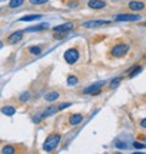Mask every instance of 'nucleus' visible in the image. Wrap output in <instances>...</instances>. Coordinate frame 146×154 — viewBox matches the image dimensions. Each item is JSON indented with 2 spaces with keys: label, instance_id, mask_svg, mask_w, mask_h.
Segmentation results:
<instances>
[{
  "label": "nucleus",
  "instance_id": "11",
  "mask_svg": "<svg viewBox=\"0 0 146 154\" xmlns=\"http://www.w3.org/2000/svg\"><path fill=\"white\" fill-rule=\"evenodd\" d=\"M129 6V9H131L133 11H140L145 8V4L143 1H136V0H134V1H130L128 4Z\"/></svg>",
  "mask_w": 146,
  "mask_h": 154
},
{
  "label": "nucleus",
  "instance_id": "16",
  "mask_svg": "<svg viewBox=\"0 0 146 154\" xmlns=\"http://www.w3.org/2000/svg\"><path fill=\"white\" fill-rule=\"evenodd\" d=\"M46 101H49V102H52V101H56V99L59 98V92H56V91H51V92H49V93H46L45 95V97H44Z\"/></svg>",
  "mask_w": 146,
  "mask_h": 154
},
{
  "label": "nucleus",
  "instance_id": "26",
  "mask_svg": "<svg viewBox=\"0 0 146 154\" xmlns=\"http://www.w3.org/2000/svg\"><path fill=\"white\" fill-rule=\"evenodd\" d=\"M116 147H117V148H119V149H124V148H126V144L117 139V141H116Z\"/></svg>",
  "mask_w": 146,
  "mask_h": 154
},
{
  "label": "nucleus",
  "instance_id": "24",
  "mask_svg": "<svg viewBox=\"0 0 146 154\" xmlns=\"http://www.w3.org/2000/svg\"><path fill=\"white\" fill-rule=\"evenodd\" d=\"M72 106V103H69V102H66V103H61L57 108H59V110H64L65 108H67V107H71Z\"/></svg>",
  "mask_w": 146,
  "mask_h": 154
},
{
  "label": "nucleus",
  "instance_id": "18",
  "mask_svg": "<svg viewBox=\"0 0 146 154\" xmlns=\"http://www.w3.org/2000/svg\"><path fill=\"white\" fill-rule=\"evenodd\" d=\"M24 0H10V3H9V6L11 9H16L18 8V6H21L23 4Z\"/></svg>",
  "mask_w": 146,
  "mask_h": 154
},
{
  "label": "nucleus",
  "instance_id": "23",
  "mask_svg": "<svg viewBox=\"0 0 146 154\" xmlns=\"http://www.w3.org/2000/svg\"><path fill=\"white\" fill-rule=\"evenodd\" d=\"M141 67H135V68H133V72H130V74H129V77L130 78H134L136 74H139V73L141 72Z\"/></svg>",
  "mask_w": 146,
  "mask_h": 154
},
{
  "label": "nucleus",
  "instance_id": "6",
  "mask_svg": "<svg viewBox=\"0 0 146 154\" xmlns=\"http://www.w3.org/2000/svg\"><path fill=\"white\" fill-rule=\"evenodd\" d=\"M103 84H105V81H97V83H95L93 85H90L84 90V93H88V95H96V93L100 92Z\"/></svg>",
  "mask_w": 146,
  "mask_h": 154
},
{
  "label": "nucleus",
  "instance_id": "1",
  "mask_svg": "<svg viewBox=\"0 0 146 154\" xmlns=\"http://www.w3.org/2000/svg\"><path fill=\"white\" fill-rule=\"evenodd\" d=\"M60 139H61V136L59 135V133H51V135H49L46 137V139H45L44 144H43V149L45 152H51V151H54L57 147Z\"/></svg>",
  "mask_w": 146,
  "mask_h": 154
},
{
  "label": "nucleus",
  "instance_id": "7",
  "mask_svg": "<svg viewBox=\"0 0 146 154\" xmlns=\"http://www.w3.org/2000/svg\"><path fill=\"white\" fill-rule=\"evenodd\" d=\"M23 32L24 30H16V32H13L11 35H9L8 43L9 44H17L18 41H21L22 38H23Z\"/></svg>",
  "mask_w": 146,
  "mask_h": 154
},
{
  "label": "nucleus",
  "instance_id": "20",
  "mask_svg": "<svg viewBox=\"0 0 146 154\" xmlns=\"http://www.w3.org/2000/svg\"><path fill=\"white\" fill-rule=\"evenodd\" d=\"M77 83H78V79H77V77H74V75H69V77L67 78V84H68L69 86L77 85Z\"/></svg>",
  "mask_w": 146,
  "mask_h": 154
},
{
  "label": "nucleus",
  "instance_id": "32",
  "mask_svg": "<svg viewBox=\"0 0 146 154\" xmlns=\"http://www.w3.org/2000/svg\"><path fill=\"white\" fill-rule=\"evenodd\" d=\"M0 1H6V0H0Z\"/></svg>",
  "mask_w": 146,
  "mask_h": 154
},
{
  "label": "nucleus",
  "instance_id": "27",
  "mask_svg": "<svg viewBox=\"0 0 146 154\" xmlns=\"http://www.w3.org/2000/svg\"><path fill=\"white\" fill-rule=\"evenodd\" d=\"M68 6H69V8H77V6H78V3L75 1V0H71V1L68 3Z\"/></svg>",
  "mask_w": 146,
  "mask_h": 154
},
{
  "label": "nucleus",
  "instance_id": "14",
  "mask_svg": "<svg viewBox=\"0 0 146 154\" xmlns=\"http://www.w3.org/2000/svg\"><path fill=\"white\" fill-rule=\"evenodd\" d=\"M1 113L8 117H12V115H15L16 109H15V107H12V106H5L1 108Z\"/></svg>",
  "mask_w": 146,
  "mask_h": 154
},
{
  "label": "nucleus",
  "instance_id": "12",
  "mask_svg": "<svg viewBox=\"0 0 146 154\" xmlns=\"http://www.w3.org/2000/svg\"><path fill=\"white\" fill-rule=\"evenodd\" d=\"M57 110H59V108H57V107H55V106L48 107V108H46L43 113H41V118L45 119V118H48V117H51V115H54Z\"/></svg>",
  "mask_w": 146,
  "mask_h": 154
},
{
  "label": "nucleus",
  "instance_id": "13",
  "mask_svg": "<svg viewBox=\"0 0 146 154\" xmlns=\"http://www.w3.org/2000/svg\"><path fill=\"white\" fill-rule=\"evenodd\" d=\"M41 15H27V16H23V17H21L18 21L20 22H32V21H37V19H40Z\"/></svg>",
  "mask_w": 146,
  "mask_h": 154
},
{
  "label": "nucleus",
  "instance_id": "3",
  "mask_svg": "<svg viewBox=\"0 0 146 154\" xmlns=\"http://www.w3.org/2000/svg\"><path fill=\"white\" fill-rule=\"evenodd\" d=\"M129 50V46L126 44H118L116 46H113L112 50H111V55L113 57H122L124 56Z\"/></svg>",
  "mask_w": 146,
  "mask_h": 154
},
{
  "label": "nucleus",
  "instance_id": "17",
  "mask_svg": "<svg viewBox=\"0 0 146 154\" xmlns=\"http://www.w3.org/2000/svg\"><path fill=\"white\" fill-rule=\"evenodd\" d=\"M28 51H29L31 55L37 56V55H40V53H41V48H40V46L34 45V46H31V48H28Z\"/></svg>",
  "mask_w": 146,
  "mask_h": 154
},
{
  "label": "nucleus",
  "instance_id": "15",
  "mask_svg": "<svg viewBox=\"0 0 146 154\" xmlns=\"http://www.w3.org/2000/svg\"><path fill=\"white\" fill-rule=\"evenodd\" d=\"M83 120V115L82 114H72L69 117V124L71 125H78L79 123H82Z\"/></svg>",
  "mask_w": 146,
  "mask_h": 154
},
{
  "label": "nucleus",
  "instance_id": "29",
  "mask_svg": "<svg viewBox=\"0 0 146 154\" xmlns=\"http://www.w3.org/2000/svg\"><path fill=\"white\" fill-rule=\"evenodd\" d=\"M41 119H43V118H41V115H40V117H39V115H37V117H34V118H33V122L36 123V124H38Z\"/></svg>",
  "mask_w": 146,
  "mask_h": 154
},
{
  "label": "nucleus",
  "instance_id": "28",
  "mask_svg": "<svg viewBox=\"0 0 146 154\" xmlns=\"http://www.w3.org/2000/svg\"><path fill=\"white\" fill-rule=\"evenodd\" d=\"M133 146L135 147L136 149H143L144 147H145V146H144L143 143H139V142H134V143H133Z\"/></svg>",
  "mask_w": 146,
  "mask_h": 154
},
{
  "label": "nucleus",
  "instance_id": "2",
  "mask_svg": "<svg viewBox=\"0 0 146 154\" xmlns=\"http://www.w3.org/2000/svg\"><path fill=\"white\" fill-rule=\"evenodd\" d=\"M64 58H65V61L68 63V64H73L78 61V58H79V52L77 49H68L66 50L65 52V55H64Z\"/></svg>",
  "mask_w": 146,
  "mask_h": 154
},
{
  "label": "nucleus",
  "instance_id": "19",
  "mask_svg": "<svg viewBox=\"0 0 146 154\" xmlns=\"http://www.w3.org/2000/svg\"><path fill=\"white\" fill-rule=\"evenodd\" d=\"M1 153H4V154H13V153H15V148H13L12 146H5V147H3Z\"/></svg>",
  "mask_w": 146,
  "mask_h": 154
},
{
  "label": "nucleus",
  "instance_id": "4",
  "mask_svg": "<svg viewBox=\"0 0 146 154\" xmlns=\"http://www.w3.org/2000/svg\"><path fill=\"white\" fill-rule=\"evenodd\" d=\"M111 21H107V19H93V21H87L83 23V27L84 28H97V27H102L110 24Z\"/></svg>",
  "mask_w": 146,
  "mask_h": 154
},
{
  "label": "nucleus",
  "instance_id": "8",
  "mask_svg": "<svg viewBox=\"0 0 146 154\" xmlns=\"http://www.w3.org/2000/svg\"><path fill=\"white\" fill-rule=\"evenodd\" d=\"M73 27H74V23L73 22H66L64 24H60V26L54 27V32L55 33H59V32H69L71 29H73Z\"/></svg>",
  "mask_w": 146,
  "mask_h": 154
},
{
  "label": "nucleus",
  "instance_id": "10",
  "mask_svg": "<svg viewBox=\"0 0 146 154\" xmlns=\"http://www.w3.org/2000/svg\"><path fill=\"white\" fill-rule=\"evenodd\" d=\"M49 27V23H39V24H37V26H33V27H29V28H27V29H24V32H28V33H31V32H40V30H44V29H46Z\"/></svg>",
  "mask_w": 146,
  "mask_h": 154
},
{
  "label": "nucleus",
  "instance_id": "5",
  "mask_svg": "<svg viewBox=\"0 0 146 154\" xmlns=\"http://www.w3.org/2000/svg\"><path fill=\"white\" fill-rule=\"evenodd\" d=\"M141 16L139 15H129V13H122V15L116 16V21L119 22H133V21H139Z\"/></svg>",
  "mask_w": 146,
  "mask_h": 154
},
{
  "label": "nucleus",
  "instance_id": "22",
  "mask_svg": "<svg viewBox=\"0 0 146 154\" xmlns=\"http://www.w3.org/2000/svg\"><path fill=\"white\" fill-rule=\"evenodd\" d=\"M121 79L122 78H115L112 81H111V89H116L118 85H119V83H121Z\"/></svg>",
  "mask_w": 146,
  "mask_h": 154
},
{
  "label": "nucleus",
  "instance_id": "25",
  "mask_svg": "<svg viewBox=\"0 0 146 154\" xmlns=\"http://www.w3.org/2000/svg\"><path fill=\"white\" fill-rule=\"evenodd\" d=\"M29 1L33 5H40V4H44V3L49 1V0H29Z\"/></svg>",
  "mask_w": 146,
  "mask_h": 154
},
{
  "label": "nucleus",
  "instance_id": "9",
  "mask_svg": "<svg viewBox=\"0 0 146 154\" xmlns=\"http://www.w3.org/2000/svg\"><path fill=\"white\" fill-rule=\"evenodd\" d=\"M88 5H89L90 9L99 10V9L105 8V6H106V1H103V0H90Z\"/></svg>",
  "mask_w": 146,
  "mask_h": 154
},
{
  "label": "nucleus",
  "instance_id": "21",
  "mask_svg": "<svg viewBox=\"0 0 146 154\" xmlns=\"http://www.w3.org/2000/svg\"><path fill=\"white\" fill-rule=\"evenodd\" d=\"M28 99H29V92H28V91L23 92L22 95L20 96V102H27Z\"/></svg>",
  "mask_w": 146,
  "mask_h": 154
},
{
  "label": "nucleus",
  "instance_id": "30",
  "mask_svg": "<svg viewBox=\"0 0 146 154\" xmlns=\"http://www.w3.org/2000/svg\"><path fill=\"white\" fill-rule=\"evenodd\" d=\"M140 125L143 126V128H145V129H146V118L141 120V122H140Z\"/></svg>",
  "mask_w": 146,
  "mask_h": 154
},
{
  "label": "nucleus",
  "instance_id": "31",
  "mask_svg": "<svg viewBox=\"0 0 146 154\" xmlns=\"http://www.w3.org/2000/svg\"><path fill=\"white\" fill-rule=\"evenodd\" d=\"M1 48H3V43H1V41H0V49H1Z\"/></svg>",
  "mask_w": 146,
  "mask_h": 154
}]
</instances>
